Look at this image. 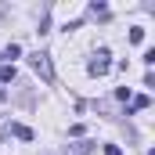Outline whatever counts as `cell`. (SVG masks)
Masks as SVG:
<instances>
[{"label":"cell","mask_w":155,"mask_h":155,"mask_svg":"<svg viewBox=\"0 0 155 155\" xmlns=\"http://www.w3.org/2000/svg\"><path fill=\"white\" fill-rule=\"evenodd\" d=\"M29 65H33V69H36V72H40L43 79H47V83L54 79V69H51V54H43V51H36V54H29Z\"/></svg>","instance_id":"cell-1"},{"label":"cell","mask_w":155,"mask_h":155,"mask_svg":"<svg viewBox=\"0 0 155 155\" xmlns=\"http://www.w3.org/2000/svg\"><path fill=\"white\" fill-rule=\"evenodd\" d=\"M112 69V61H108V51H97V58L90 61V76H105Z\"/></svg>","instance_id":"cell-2"},{"label":"cell","mask_w":155,"mask_h":155,"mask_svg":"<svg viewBox=\"0 0 155 155\" xmlns=\"http://www.w3.org/2000/svg\"><path fill=\"white\" fill-rule=\"evenodd\" d=\"M7 130H11L15 137H22V141H33V130H29V126H22V123H15V126H7Z\"/></svg>","instance_id":"cell-3"},{"label":"cell","mask_w":155,"mask_h":155,"mask_svg":"<svg viewBox=\"0 0 155 155\" xmlns=\"http://www.w3.org/2000/svg\"><path fill=\"white\" fill-rule=\"evenodd\" d=\"M18 54H22V47H18V43H7V47L0 51V61H4V58H11V61H15Z\"/></svg>","instance_id":"cell-4"},{"label":"cell","mask_w":155,"mask_h":155,"mask_svg":"<svg viewBox=\"0 0 155 155\" xmlns=\"http://www.w3.org/2000/svg\"><path fill=\"white\" fill-rule=\"evenodd\" d=\"M0 79L11 83V79H15V65H0Z\"/></svg>","instance_id":"cell-5"},{"label":"cell","mask_w":155,"mask_h":155,"mask_svg":"<svg viewBox=\"0 0 155 155\" xmlns=\"http://www.w3.org/2000/svg\"><path fill=\"white\" fill-rule=\"evenodd\" d=\"M148 105H152L148 94H137V97H134V108H148Z\"/></svg>","instance_id":"cell-6"},{"label":"cell","mask_w":155,"mask_h":155,"mask_svg":"<svg viewBox=\"0 0 155 155\" xmlns=\"http://www.w3.org/2000/svg\"><path fill=\"white\" fill-rule=\"evenodd\" d=\"M144 40V29H130V43H141Z\"/></svg>","instance_id":"cell-7"},{"label":"cell","mask_w":155,"mask_h":155,"mask_svg":"<svg viewBox=\"0 0 155 155\" xmlns=\"http://www.w3.org/2000/svg\"><path fill=\"white\" fill-rule=\"evenodd\" d=\"M105 155H123V148L119 144H105Z\"/></svg>","instance_id":"cell-8"}]
</instances>
